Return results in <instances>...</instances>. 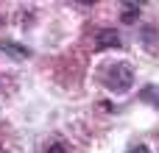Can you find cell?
<instances>
[{
	"instance_id": "6da1fadb",
	"label": "cell",
	"mask_w": 159,
	"mask_h": 153,
	"mask_svg": "<svg viewBox=\"0 0 159 153\" xmlns=\"http://www.w3.org/2000/svg\"><path fill=\"white\" fill-rule=\"evenodd\" d=\"M103 84H106L112 92H126V89H131V84H134V70H131V64H126V61L109 64V67L103 70Z\"/></svg>"
},
{
	"instance_id": "7a4b0ae2",
	"label": "cell",
	"mask_w": 159,
	"mask_h": 153,
	"mask_svg": "<svg viewBox=\"0 0 159 153\" xmlns=\"http://www.w3.org/2000/svg\"><path fill=\"white\" fill-rule=\"evenodd\" d=\"M95 47H98V50H106V47H120V33H117L115 28H103V31H98Z\"/></svg>"
},
{
	"instance_id": "3957f363",
	"label": "cell",
	"mask_w": 159,
	"mask_h": 153,
	"mask_svg": "<svg viewBox=\"0 0 159 153\" xmlns=\"http://www.w3.org/2000/svg\"><path fill=\"white\" fill-rule=\"evenodd\" d=\"M0 50L3 53H8L11 59H17V61H25V59H31V50L25 47V45H17V42H11V39H3L0 42Z\"/></svg>"
},
{
	"instance_id": "277c9868",
	"label": "cell",
	"mask_w": 159,
	"mask_h": 153,
	"mask_svg": "<svg viewBox=\"0 0 159 153\" xmlns=\"http://www.w3.org/2000/svg\"><path fill=\"white\" fill-rule=\"evenodd\" d=\"M140 100L159 109V84H148V86H143V89H140Z\"/></svg>"
},
{
	"instance_id": "5b68a950",
	"label": "cell",
	"mask_w": 159,
	"mask_h": 153,
	"mask_svg": "<svg viewBox=\"0 0 159 153\" xmlns=\"http://www.w3.org/2000/svg\"><path fill=\"white\" fill-rule=\"evenodd\" d=\"M140 17V3H126V11H123V22H134Z\"/></svg>"
},
{
	"instance_id": "8992f818",
	"label": "cell",
	"mask_w": 159,
	"mask_h": 153,
	"mask_svg": "<svg viewBox=\"0 0 159 153\" xmlns=\"http://www.w3.org/2000/svg\"><path fill=\"white\" fill-rule=\"evenodd\" d=\"M48 153H70V148L61 145V142H56V145H50V151H48Z\"/></svg>"
},
{
	"instance_id": "52a82bcc",
	"label": "cell",
	"mask_w": 159,
	"mask_h": 153,
	"mask_svg": "<svg viewBox=\"0 0 159 153\" xmlns=\"http://www.w3.org/2000/svg\"><path fill=\"white\" fill-rule=\"evenodd\" d=\"M129 153H151V151H148L145 145H140V148H131V151H129Z\"/></svg>"
},
{
	"instance_id": "ba28073f",
	"label": "cell",
	"mask_w": 159,
	"mask_h": 153,
	"mask_svg": "<svg viewBox=\"0 0 159 153\" xmlns=\"http://www.w3.org/2000/svg\"><path fill=\"white\" fill-rule=\"evenodd\" d=\"M3 22H6V17H3V11H0V25H3Z\"/></svg>"
}]
</instances>
